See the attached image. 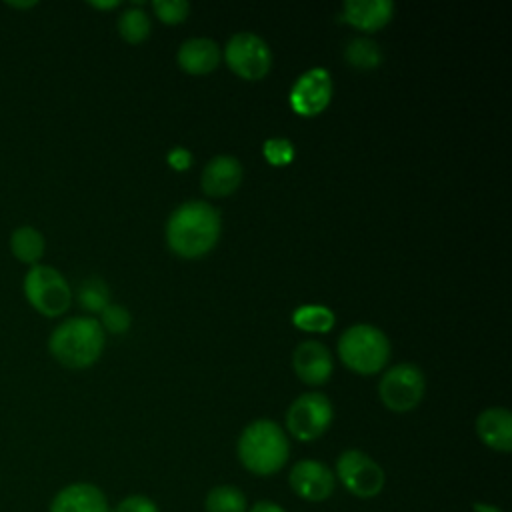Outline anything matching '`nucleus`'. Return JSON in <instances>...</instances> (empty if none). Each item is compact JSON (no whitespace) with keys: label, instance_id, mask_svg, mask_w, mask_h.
<instances>
[{"label":"nucleus","instance_id":"nucleus-1","mask_svg":"<svg viewBox=\"0 0 512 512\" xmlns=\"http://www.w3.org/2000/svg\"><path fill=\"white\" fill-rule=\"evenodd\" d=\"M222 230L218 210L204 200H188L180 204L166 222V242L170 250L186 260L208 254Z\"/></svg>","mask_w":512,"mask_h":512},{"label":"nucleus","instance_id":"nucleus-2","mask_svg":"<svg viewBox=\"0 0 512 512\" xmlns=\"http://www.w3.org/2000/svg\"><path fill=\"white\" fill-rule=\"evenodd\" d=\"M48 350L66 368H88L100 358L104 350V330L94 318H68L52 330Z\"/></svg>","mask_w":512,"mask_h":512},{"label":"nucleus","instance_id":"nucleus-3","mask_svg":"<svg viewBox=\"0 0 512 512\" xmlns=\"http://www.w3.org/2000/svg\"><path fill=\"white\" fill-rule=\"evenodd\" d=\"M290 454L286 432L272 420L250 422L238 438V458L256 476H270L284 468Z\"/></svg>","mask_w":512,"mask_h":512},{"label":"nucleus","instance_id":"nucleus-4","mask_svg":"<svg viewBox=\"0 0 512 512\" xmlns=\"http://www.w3.org/2000/svg\"><path fill=\"white\" fill-rule=\"evenodd\" d=\"M338 356L356 374H376L390 358L388 336L370 324H354L338 338Z\"/></svg>","mask_w":512,"mask_h":512},{"label":"nucleus","instance_id":"nucleus-5","mask_svg":"<svg viewBox=\"0 0 512 512\" xmlns=\"http://www.w3.org/2000/svg\"><path fill=\"white\" fill-rule=\"evenodd\" d=\"M24 296L36 312L48 318L64 314L72 302V290L66 278L48 264H36L26 272Z\"/></svg>","mask_w":512,"mask_h":512},{"label":"nucleus","instance_id":"nucleus-6","mask_svg":"<svg viewBox=\"0 0 512 512\" xmlns=\"http://www.w3.org/2000/svg\"><path fill=\"white\" fill-rule=\"evenodd\" d=\"M334 408L326 394L304 392L286 412V428L300 442H312L320 438L332 424Z\"/></svg>","mask_w":512,"mask_h":512},{"label":"nucleus","instance_id":"nucleus-7","mask_svg":"<svg viewBox=\"0 0 512 512\" xmlns=\"http://www.w3.org/2000/svg\"><path fill=\"white\" fill-rule=\"evenodd\" d=\"M424 374L416 364L404 362L388 368L378 384L382 404L392 412H408L416 408L424 396Z\"/></svg>","mask_w":512,"mask_h":512},{"label":"nucleus","instance_id":"nucleus-8","mask_svg":"<svg viewBox=\"0 0 512 512\" xmlns=\"http://www.w3.org/2000/svg\"><path fill=\"white\" fill-rule=\"evenodd\" d=\"M336 476L342 486L358 498H374L382 492L386 476L376 460L366 452L350 448L336 460Z\"/></svg>","mask_w":512,"mask_h":512},{"label":"nucleus","instance_id":"nucleus-9","mask_svg":"<svg viewBox=\"0 0 512 512\" xmlns=\"http://www.w3.org/2000/svg\"><path fill=\"white\" fill-rule=\"evenodd\" d=\"M224 60L244 80H260L272 68V52L254 32H236L224 48Z\"/></svg>","mask_w":512,"mask_h":512},{"label":"nucleus","instance_id":"nucleus-10","mask_svg":"<svg viewBox=\"0 0 512 512\" xmlns=\"http://www.w3.org/2000/svg\"><path fill=\"white\" fill-rule=\"evenodd\" d=\"M290 106L298 116L312 118L326 110L332 98V76L326 68H310L290 88Z\"/></svg>","mask_w":512,"mask_h":512},{"label":"nucleus","instance_id":"nucleus-11","mask_svg":"<svg viewBox=\"0 0 512 512\" xmlns=\"http://www.w3.org/2000/svg\"><path fill=\"white\" fill-rule=\"evenodd\" d=\"M290 488L306 502H322L334 492V472L318 460H300L288 474Z\"/></svg>","mask_w":512,"mask_h":512},{"label":"nucleus","instance_id":"nucleus-12","mask_svg":"<svg viewBox=\"0 0 512 512\" xmlns=\"http://www.w3.org/2000/svg\"><path fill=\"white\" fill-rule=\"evenodd\" d=\"M292 366L296 376L308 386L324 384L334 368L330 350L318 340H304L292 354Z\"/></svg>","mask_w":512,"mask_h":512},{"label":"nucleus","instance_id":"nucleus-13","mask_svg":"<svg viewBox=\"0 0 512 512\" xmlns=\"http://www.w3.org/2000/svg\"><path fill=\"white\" fill-rule=\"evenodd\" d=\"M48 512H110V508L96 484L72 482L54 494Z\"/></svg>","mask_w":512,"mask_h":512},{"label":"nucleus","instance_id":"nucleus-14","mask_svg":"<svg viewBox=\"0 0 512 512\" xmlns=\"http://www.w3.org/2000/svg\"><path fill=\"white\" fill-rule=\"evenodd\" d=\"M242 174L244 170L236 156L218 154L202 170V190L214 198L230 196L240 186Z\"/></svg>","mask_w":512,"mask_h":512},{"label":"nucleus","instance_id":"nucleus-15","mask_svg":"<svg viewBox=\"0 0 512 512\" xmlns=\"http://www.w3.org/2000/svg\"><path fill=\"white\" fill-rule=\"evenodd\" d=\"M394 16V4L390 0H346L340 20L362 32H376L384 28Z\"/></svg>","mask_w":512,"mask_h":512},{"label":"nucleus","instance_id":"nucleus-16","mask_svg":"<svg viewBox=\"0 0 512 512\" xmlns=\"http://www.w3.org/2000/svg\"><path fill=\"white\" fill-rule=\"evenodd\" d=\"M478 438L496 452L512 450V414L508 408H486L476 418Z\"/></svg>","mask_w":512,"mask_h":512},{"label":"nucleus","instance_id":"nucleus-17","mask_svg":"<svg viewBox=\"0 0 512 512\" xmlns=\"http://www.w3.org/2000/svg\"><path fill=\"white\" fill-rule=\"evenodd\" d=\"M178 66L186 74H208L212 72L222 58L220 46L210 38H188L178 48Z\"/></svg>","mask_w":512,"mask_h":512},{"label":"nucleus","instance_id":"nucleus-18","mask_svg":"<svg viewBox=\"0 0 512 512\" xmlns=\"http://www.w3.org/2000/svg\"><path fill=\"white\" fill-rule=\"evenodd\" d=\"M44 248V236L34 226H18L10 236V250L22 264L36 266L44 254Z\"/></svg>","mask_w":512,"mask_h":512},{"label":"nucleus","instance_id":"nucleus-19","mask_svg":"<svg viewBox=\"0 0 512 512\" xmlns=\"http://www.w3.org/2000/svg\"><path fill=\"white\" fill-rule=\"evenodd\" d=\"M334 322H336L334 312L324 304H306V306H298L292 312V324L302 332L322 334L332 330Z\"/></svg>","mask_w":512,"mask_h":512},{"label":"nucleus","instance_id":"nucleus-20","mask_svg":"<svg viewBox=\"0 0 512 512\" xmlns=\"http://www.w3.org/2000/svg\"><path fill=\"white\" fill-rule=\"evenodd\" d=\"M206 512H246V496L230 484L214 486L204 500Z\"/></svg>","mask_w":512,"mask_h":512},{"label":"nucleus","instance_id":"nucleus-21","mask_svg":"<svg viewBox=\"0 0 512 512\" xmlns=\"http://www.w3.org/2000/svg\"><path fill=\"white\" fill-rule=\"evenodd\" d=\"M346 62L360 70H372L378 68L382 62V50L380 46L370 38H354L348 42L344 50Z\"/></svg>","mask_w":512,"mask_h":512},{"label":"nucleus","instance_id":"nucleus-22","mask_svg":"<svg viewBox=\"0 0 512 512\" xmlns=\"http://www.w3.org/2000/svg\"><path fill=\"white\" fill-rule=\"evenodd\" d=\"M118 32L128 44H140L150 36V18L140 8H128L118 18Z\"/></svg>","mask_w":512,"mask_h":512},{"label":"nucleus","instance_id":"nucleus-23","mask_svg":"<svg viewBox=\"0 0 512 512\" xmlns=\"http://www.w3.org/2000/svg\"><path fill=\"white\" fill-rule=\"evenodd\" d=\"M78 302L84 310L100 314L110 304L108 284L98 276L86 278L78 288Z\"/></svg>","mask_w":512,"mask_h":512},{"label":"nucleus","instance_id":"nucleus-24","mask_svg":"<svg viewBox=\"0 0 512 512\" xmlns=\"http://www.w3.org/2000/svg\"><path fill=\"white\" fill-rule=\"evenodd\" d=\"M262 154L272 166H286L294 160V144L288 138H268L262 146Z\"/></svg>","mask_w":512,"mask_h":512},{"label":"nucleus","instance_id":"nucleus-25","mask_svg":"<svg viewBox=\"0 0 512 512\" xmlns=\"http://www.w3.org/2000/svg\"><path fill=\"white\" fill-rule=\"evenodd\" d=\"M130 322H132L130 312L124 306H120V304H112L110 302L100 312V326H102V330L106 328L112 334H124L130 328Z\"/></svg>","mask_w":512,"mask_h":512},{"label":"nucleus","instance_id":"nucleus-26","mask_svg":"<svg viewBox=\"0 0 512 512\" xmlns=\"http://www.w3.org/2000/svg\"><path fill=\"white\" fill-rule=\"evenodd\" d=\"M152 8L164 24H180L190 12V4L186 0H154Z\"/></svg>","mask_w":512,"mask_h":512},{"label":"nucleus","instance_id":"nucleus-27","mask_svg":"<svg viewBox=\"0 0 512 512\" xmlns=\"http://www.w3.org/2000/svg\"><path fill=\"white\" fill-rule=\"evenodd\" d=\"M114 512H160L156 502L150 500L148 496L142 494H132L126 496L124 500H120L114 508Z\"/></svg>","mask_w":512,"mask_h":512},{"label":"nucleus","instance_id":"nucleus-28","mask_svg":"<svg viewBox=\"0 0 512 512\" xmlns=\"http://www.w3.org/2000/svg\"><path fill=\"white\" fill-rule=\"evenodd\" d=\"M166 160H168V166H170V168H174L176 172H182V170H188V168H190V164H192V152L186 150V148H182V146H176V148H172V150L168 152Z\"/></svg>","mask_w":512,"mask_h":512},{"label":"nucleus","instance_id":"nucleus-29","mask_svg":"<svg viewBox=\"0 0 512 512\" xmlns=\"http://www.w3.org/2000/svg\"><path fill=\"white\" fill-rule=\"evenodd\" d=\"M248 512H286L280 504L276 502H270V500H260L256 502Z\"/></svg>","mask_w":512,"mask_h":512},{"label":"nucleus","instance_id":"nucleus-30","mask_svg":"<svg viewBox=\"0 0 512 512\" xmlns=\"http://www.w3.org/2000/svg\"><path fill=\"white\" fill-rule=\"evenodd\" d=\"M474 510L476 512H500L496 506H490V504H484V502H476Z\"/></svg>","mask_w":512,"mask_h":512},{"label":"nucleus","instance_id":"nucleus-31","mask_svg":"<svg viewBox=\"0 0 512 512\" xmlns=\"http://www.w3.org/2000/svg\"><path fill=\"white\" fill-rule=\"evenodd\" d=\"M120 2L118 0H110V2H90V6H94V8H116Z\"/></svg>","mask_w":512,"mask_h":512}]
</instances>
